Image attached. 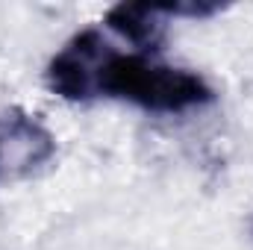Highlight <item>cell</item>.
<instances>
[{
    "label": "cell",
    "mask_w": 253,
    "mask_h": 250,
    "mask_svg": "<svg viewBox=\"0 0 253 250\" xmlns=\"http://www.w3.org/2000/svg\"><path fill=\"white\" fill-rule=\"evenodd\" d=\"M112 53L115 47L103 39L100 30L88 27L74 33L44 71L47 88L71 103L100 97V80Z\"/></svg>",
    "instance_id": "7a4b0ae2"
},
{
    "label": "cell",
    "mask_w": 253,
    "mask_h": 250,
    "mask_svg": "<svg viewBox=\"0 0 253 250\" xmlns=\"http://www.w3.org/2000/svg\"><path fill=\"white\" fill-rule=\"evenodd\" d=\"M56 153V138L36 118L12 109L0 115V174H30L50 162Z\"/></svg>",
    "instance_id": "3957f363"
},
{
    "label": "cell",
    "mask_w": 253,
    "mask_h": 250,
    "mask_svg": "<svg viewBox=\"0 0 253 250\" xmlns=\"http://www.w3.org/2000/svg\"><path fill=\"white\" fill-rule=\"evenodd\" d=\"M100 97H121L147 112L177 115L212 103V85L189 68L156 62L144 53L115 50L100 80Z\"/></svg>",
    "instance_id": "6da1fadb"
},
{
    "label": "cell",
    "mask_w": 253,
    "mask_h": 250,
    "mask_svg": "<svg viewBox=\"0 0 253 250\" xmlns=\"http://www.w3.org/2000/svg\"><path fill=\"white\" fill-rule=\"evenodd\" d=\"M171 15V3H118L106 12V24L138 50L153 53L165 39V21Z\"/></svg>",
    "instance_id": "277c9868"
}]
</instances>
